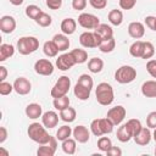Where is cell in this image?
Segmentation results:
<instances>
[{
    "mask_svg": "<svg viewBox=\"0 0 156 156\" xmlns=\"http://www.w3.org/2000/svg\"><path fill=\"white\" fill-rule=\"evenodd\" d=\"M27 133H28V136L29 139H32L34 143L39 144V145H43V144H46L49 143L51 135L46 132V127L41 123H38V122H34V123H30L28 126V129H27Z\"/></svg>",
    "mask_w": 156,
    "mask_h": 156,
    "instance_id": "cell-1",
    "label": "cell"
},
{
    "mask_svg": "<svg viewBox=\"0 0 156 156\" xmlns=\"http://www.w3.org/2000/svg\"><path fill=\"white\" fill-rule=\"evenodd\" d=\"M95 96H96V101L100 105L108 106L115 100L113 88L111 87V84H108L106 82L99 83L98 87H96V89H95Z\"/></svg>",
    "mask_w": 156,
    "mask_h": 156,
    "instance_id": "cell-2",
    "label": "cell"
},
{
    "mask_svg": "<svg viewBox=\"0 0 156 156\" xmlns=\"http://www.w3.org/2000/svg\"><path fill=\"white\" fill-rule=\"evenodd\" d=\"M115 124L107 118H95L90 123V130L95 136H101L105 134H110L113 130Z\"/></svg>",
    "mask_w": 156,
    "mask_h": 156,
    "instance_id": "cell-3",
    "label": "cell"
},
{
    "mask_svg": "<svg viewBox=\"0 0 156 156\" xmlns=\"http://www.w3.org/2000/svg\"><path fill=\"white\" fill-rule=\"evenodd\" d=\"M39 49V40L35 37H22L17 41V50L21 55H29Z\"/></svg>",
    "mask_w": 156,
    "mask_h": 156,
    "instance_id": "cell-4",
    "label": "cell"
},
{
    "mask_svg": "<svg viewBox=\"0 0 156 156\" xmlns=\"http://www.w3.org/2000/svg\"><path fill=\"white\" fill-rule=\"evenodd\" d=\"M136 78V69L129 65H123L115 72V80L119 84H129Z\"/></svg>",
    "mask_w": 156,
    "mask_h": 156,
    "instance_id": "cell-5",
    "label": "cell"
},
{
    "mask_svg": "<svg viewBox=\"0 0 156 156\" xmlns=\"http://www.w3.org/2000/svg\"><path fill=\"white\" fill-rule=\"evenodd\" d=\"M69 88H71V79H69L67 76H61V77L56 80V83H55V85L52 87L50 94H51V96H52L54 99H55V98H60V96L67 95Z\"/></svg>",
    "mask_w": 156,
    "mask_h": 156,
    "instance_id": "cell-6",
    "label": "cell"
},
{
    "mask_svg": "<svg viewBox=\"0 0 156 156\" xmlns=\"http://www.w3.org/2000/svg\"><path fill=\"white\" fill-rule=\"evenodd\" d=\"M102 41V39L100 38V35L94 30V32H83L79 35V43L83 48L87 49H91V48H99L100 43Z\"/></svg>",
    "mask_w": 156,
    "mask_h": 156,
    "instance_id": "cell-7",
    "label": "cell"
},
{
    "mask_svg": "<svg viewBox=\"0 0 156 156\" xmlns=\"http://www.w3.org/2000/svg\"><path fill=\"white\" fill-rule=\"evenodd\" d=\"M78 24L85 29H95L100 24V20L93 13L83 12L78 16Z\"/></svg>",
    "mask_w": 156,
    "mask_h": 156,
    "instance_id": "cell-8",
    "label": "cell"
},
{
    "mask_svg": "<svg viewBox=\"0 0 156 156\" xmlns=\"http://www.w3.org/2000/svg\"><path fill=\"white\" fill-rule=\"evenodd\" d=\"M126 115H127L126 108H124L122 105H118V106H115V107L110 108V110L107 111L106 117H107L115 126H119V124L123 122Z\"/></svg>",
    "mask_w": 156,
    "mask_h": 156,
    "instance_id": "cell-9",
    "label": "cell"
},
{
    "mask_svg": "<svg viewBox=\"0 0 156 156\" xmlns=\"http://www.w3.org/2000/svg\"><path fill=\"white\" fill-rule=\"evenodd\" d=\"M34 71L40 76H51L54 73V65L50 60L39 58L34 63Z\"/></svg>",
    "mask_w": 156,
    "mask_h": 156,
    "instance_id": "cell-10",
    "label": "cell"
},
{
    "mask_svg": "<svg viewBox=\"0 0 156 156\" xmlns=\"http://www.w3.org/2000/svg\"><path fill=\"white\" fill-rule=\"evenodd\" d=\"M57 150V138L51 136L49 143L43 144L38 147L37 155L38 156H54Z\"/></svg>",
    "mask_w": 156,
    "mask_h": 156,
    "instance_id": "cell-11",
    "label": "cell"
},
{
    "mask_svg": "<svg viewBox=\"0 0 156 156\" xmlns=\"http://www.w3.org/2000/svg\"><path fill=\"white\" fill-rule=\"evenodd\" d=\"M76 63L73 56L71 55V52H65L62 55H60L57 58H56V67L60 69V71H68L69 68H72Z\"/></svg>",
    "mask_w": 156,
    "mask_h": 156,
    "instance_id": "cell-12",
    "label": "cell"
},
{
    "mask_svg": "<svg viewBox=\"0 0 156 156\" xmlns=\"http://www.w3.org/2000/svg\"><path fill=\"white\" fill-rule=\"evenodd\" d=\"M13 89L20 95H27L32 90V83L26 77H18L13 82Z\"/></svg>",
    "mask_w": 156,
    "mask_h": 156,
    "instance_id": "cell-13",
    "label": "cell"
},
{
    "mask_svg": "<svg viewBox=\"0 0 156 156\" xmlns=\"http://www.w3.org/2000/svg\"><path fill=\"white\" fill-rule=\"evenodd\" d=\"M16 26H17V23H16L15 17H12L10 15H5L0 18V29L5 34L12 33L16 29Z\"/></svg>",
    "mask_w": 156,
    "mask_h": 156,
    "instance_id": "cell-14",
    "label": "cell"
},
{
    "mask_svg": "<svg viewBox=\"0 0 156 156\" xmlns=\"http://www.w3.org/2000/svg\"><path fill=\"white\" fill-rule=\"evenodd\" d=\"M128 34L129 37H132L133 39H141L145 34V27L141 22H138V21H134V22H130L129 26H128Z\"/></svg>",
    "mask_w": 156,
    "mask_h": 156,
    "instance_id": "cell-15",
    "label": "cell"
},
{
    "mask_svg": "<svg viewBox=\"0 0 156 156\" xmlns=\"http://www.w3.org/2000/svg\"><path fill=\"white\" fill-rule=\"evenodd\" d=\"M72 134H73L74 139H76L78 143H80V144H84V143L89 141V139H90V132H89V129H88L85 126H83V124H79V126L74 127Z\"/></svg>",
    "mask_w": 156,
    "mask_h": 156,
    "instance_id": "cell-16",
    "label": "cell"
},
{
    "mask_svg": "<svg viewBox=\"0 0 156 156\" xmlns=\"http://www.w3.org/2000/svg\"><path fill=\"white\" fill-rule=\"evenodd\" d=\"M151 138H152V134H151L149 127H143L141 130H140L136 135L133 136L134 141H135L138 145H140V146H145V145H147V144L151 141Z\"/></svg>",
    "mask_w": 156,
    "mask_h": 156,
    "instance_id": "cell-17",
    "label": "cell"
},
{
    "mask_svg": "<svg viewBox=\"0 0 156 156\" xmlns=\"http://www.w3.org/2000/svg\"><path fill=\"white\" fill-rule=\"evenodd\" d=\"M58 117L60 116L55 111H46L41 116V123L49 129L55 128L57 126V123H58Z\"/></svg>",
    "mask_w": 156,
    "mask_h": 156,
    "instance_id": "cell-18",
    "label": "cell"
},
{
    "mask_svg": "<svg viewBox=\"0 0 156 156\" xmlns=\"http://www.w3.org/2000/svg\"><path fill=\"white\" fill-rule=\"evenodd\" d=\"M24 112H26V116L28 118L37 119V118H39V117L43 116V107H41V105H39L37 102H32V104L27 105Z\"/></svg>",
    "mask_w": 156,
    "mask_h": 156,
    "instance_id": "cell-19",
    "label": "cell"
},
{
    "mask_svg": "<svg viewBox=\"0 0 156 156\" xmlns=\"http://www.w3.org/2000/svg\"><path fill=\"white\" fill-rule=\"evenodd\" d=\"M116 136H117V139H118L121 143H128V141L133 138V132H132L129 124H128V123L122 124V126L117 129Z\"/></svg>",
    "mask_w": 156,
    "mask_h": 156,
    "instance_id": "cell-20",
    "label": "cell"
},
{
    "mask_svg": "<svg viewBox=\"0 0 156 156\" xmlns=\"http://www.w3.org/2000/svg\"><path fill=\"white\" fill-rule=\"evenodd\" d=\"M60 27H61V30H62L63 34L71 35V34H73V33L76 32L77 22H76V20L68 17V18H65V20L61 22V26H60Z\"/></svg>",
    "mask_w": 156,
    "mask_h": 156,
    "instance_id": "cell-21",
    "label": "cell"
},
{
    "mask_svg": "<svg viewBox=\"0 0 156 156\" xmlns=\"http://www.w3.org/2000/svg\"><path fill=\"white\" fill-rule=\"evenodd\" d=\"M54 43L56 44V46L58 48L60 51H66L68 48H69V39H68V35L61 33V34H55L54 38H52Z\"/></svg>",
    "mask_w": 156,
    "mask_h": 156,
    "instance_id": "cell-22",
    "label": "cell"
},
{
    "mask_svg": "<svg viewBox=\"0 0 156 156\" xmlns=\"http://www.w3.org/2000/svg\"><path fill=\"white\" fill-rule=\"evenodd\" d=\"M141 94L146 98H156V80H146L141 85Z\"/></svg>",
    "mask_w": 156,
    "mask_h": 156,
    "instance_id": "cell-23",
    "label": "cell"
},
{
    "mask_svg": "<svg viewBox=\"0 0 156 156\" xmlns=\"http://www.w3.org/2000/svg\"><path fill=\"white\" fill-rule=\"evenodd\" d=\"M94 30L100 35V38L102 40L113 37V29H112V27L108 26V24H106V23H100Z\"/></svg>",
    "mask_w": 156,
    "mask_h": 156,
    "instance_id": "cell-24",
    "label": "cell"
},
{
    "mask_svg": "<svg viewBox=\"0 0 156 156\" xmlns=\"http://www.w3.org/2000/svg\"><path fill=\"white\" fill-rule=\"evenodd\" d=\"M73 93H74V95H76V98H77V99H79V100H82V101H85V100H88V99H89L91 90L77 83V84L74 85Z\"/></svg>",
    "mask_w": 156,
    "mask_h": 156,
    "instance_id": "cell-25",
    "label": "cell"
},
{
    "mask_svg": "<svg viewBox=\"0 0 156 156\" xmlns=\"http://www.w3.org/2000/svg\"><path fill=\"white\" fill-rule=\"evenodd\" d=\"M15 54V46L11 44H1L0 45V61L4 62Z\"/></svg>",
    "mask_w": 156,
    "mask_h": 156,
    "instance_id": "cell-26",
    "label": "cell"
},
{
    "mask_svg": "<svg viewBox=\"0 0 156 156\" xmlns=\"http://www.w3.org/2000/svg\"><path fill=\"white\" fill-rule=\"evenodd\" d=\"M76 117H77V112H76V110H74L73 107H71V106H68V107H66L65 110H61V111H60V118H61L63 122H66V123L73 122V121L76 119Z\"/></svg>",
    "mask_w": 156,
    "mask_h": 156,
    "instance_id": "cell-27",
    "label": "cell"
},
{
    "mask_svg": "<svg viewBox=\"0 0 156 156\" xmlns=\"http://www.w3.org/2000/svg\"><path fill=\"white\" fill-rule=\"evenodd\" d=\"M107 18H108V21L112 26H121L122 22H123V12L121 10H117V9L111 10L108 12Z\"/></svg>",
    "mask_w": 156,
    "mask_h": 156,
    "instance_id": "cell-28",
    "label": "cell"
},
{
    "mask_svg": "<svg viewBox=\"0 0 156 156\" xmlns=\"http://www.w3.org/2000/svg\"><path fill=\"white\" fill-rule=\"evenodd\" d=\"M43 51H44V54L48 57H55V56H57V54H58L60 50L56 46V44L54 43V40H48L43 45Z\"/></svg>",
    "mask_w": 156,
    "mask_h": 156,
    "instance_id": "cell-29",
    "label": "cell"
},
{
    "mask_svg": "<svg viewBox=\"0 0 156 156\" xmlns=\"http://www.w3.org/2000/svg\"><path fill=\"white\" fill-rule=\"evenodd\" d=\"M61 147H62V150H63L65 154L73 155L76 152V150H77V140L74 138L73 139L72 138H68V139H66V140L62 141Z\"/></svg>",
    "mask_w": 156,
    "mask_h": 156,
    "instance_id": "cell-30",
    "label": "cell"
},
{
    "mask_svg": "<svg viewBox=\"0 0 156 156\" xmlns=\"http://www.w3.org/2000/svg\"><path fill=\"white\" fill-rule=\"evenodd\" d=\"M88 68L91 73H100L104 68V61L99 57H93L88 61Z\"/></svg>",
    "mask_w": 156,
    "mask_h": 156,
    "instance_id": "cell-31",
    "label": "cell"
},
{
    "mask_svg": "<svg viewBox=\"0 0 156 156\" xmlns=\"http://www.w3.org/2000/svg\"><path fill=\"white\" fill-rule=\"evenodd\" d=\"M115 48H116V40H115L113 37L112 38H108V39H104L100 43V45H99V50L101 52H104V54H107V52L113 51Z\"/></svg>",
    "mask_w": 156,
    "mask_h": 156,
    "instance_id": "cell-32",
    "label": "cell"
},
{
    "mask_svg": "<svg viewBox=\"0 0 156 156\" xmlns=\"http://www.w3.org/2000/svg\"><path fill=\"white\" fill-rule=\"evenodd\" d=\"M71 55L73 56L76 63H84L88 61V52L84 49H73L71 51Z\"/></svg>",
    "mask_w": 156,
    "mask_h": 156,
    "instance_id": "cell-33",
    "label": "cell"
},
{
    "mask_svg": "<svg viewBox=\"0 0 156 156\" xmlns=\"http://www.w3.org/2000/svg\"><path fill=\"white\" fill-rule=\"evenodd\" d=\"M72 128L69 127V126H67V124H63V126H61L58 129H57V132H56V138H57V140H60V141H63V140H66V139H68L71 135H72Z\"/></svg>",
    "mask_w": 156,
    "mask_h": 156,
    "instance_id": "cell-34",
    "label": "cell"
},
{
    "mask_svg": "<svg viewBox=\"0 0 156 156\" xmlns=\"http://www.w3.org/2000/svg\"><path fill=\"white\" fill-rule=\"evenodd\" d=\"M143 48H144V41L135 40L130 45V48H129V54L133 57H141V55H143Z\"/></svg>",
    "mask_w": 156,
    "mask_h": 156,
    "instance_id": "cell-35",
    "label": "cell"
},
{
    "mask_svg": "<svg viewBox=\"0 0 156 156\" xmlns=\"http://www.w3.org/2000/svg\"><path fill=\"white\" fill-rule=\"evenodd\" d=\"M69 98L67 95H63V96H60V98H55L54 99V107L57 110V111H61V110H65L66 107L69 106Z\"/></svg>",
    "mask_w": 156,
    "mask_h": 156,
    "instance_id": "cell-36",
    "label": "cell"
},
{
    "mask_svg": "<svg viewBox=\"0 0 156 156\" xmlns=\"http://www.w3.org/2000/svg\"><path fill=\"white\" fill-rule=\"evenodd\" d=\"M43 11H41V9L39 7V6H37V5H28L27 7H26V16L27 17H29L30 20H37V17Z\"/></svg>",
    "mask_w": 156,
    "mask_h": 156,
    "instance_id": "cell-37",
    "label": "cell"
},
{
    "mask_svg": "<svg viewBox=\"0 0 156 156\" xmlns=\"http://www.w3.org/2000/svg\"><path fill=\"white\" fill-rule=\"evenodd\" d=\"M51 22H52L51 16H50L49 13L44 12V11H43V12L37 17V20H35V23H37L38 26H40V27H49V26L51 24Z\"/></svg>",
    "mask_w": 156,
    "mask_h": 156,
    "instance_id": "cell-38",
    "label": "cell"
},
{
    "mask_svg": "<svg viewBox=\"0 0 156 156\" xmlns=\"http://www.w3.org/2000/svg\"><path fill=\"white\" fill-rule=\"evenodd\" d=\"M155 55V48L152 45V43L150 41H144V48H143V55L141 58L144 60H149Z\"/></svg>",
    "mask_w": 156,
    "mask_h": 156,
    "instance_id": "cell-39",
    "label": "cell"
},
{
    "mask_svg": "<svg viewBox=\"0 0 156 156\" xmlns=\"http://www.w3.org/2000/svg\"><path fill=\"white\" fill-rule=\"evenodd\" d=\"M77 83L80 84V85H83V87H85V88H88V89H90V90H91L93 87H94V80H93V78H91L89 74H87V73L80 74Z\"/></svg>",
    "mask_w": 156,
    "mask_h": 156,
    "instance_id": "cell-40",
    "label": "cell"
},
{
    "mask_svg": "<svg viewBox=\"0 0 156 156\" xmlns=\"http://www.w3.org/2000/svg\"><path fill=\"white\" fill-rule=\"evenodd\" d=\"M111 146H112V141H111L110 138H107V136H102V135L99 138V140H98V147H99V150L106 152Z\"/></svg>",
    "mask_w": 156,
    "mask_h": 156,
    "instance_id": "cell-41",
    "label": "cell"
},
{
    "mask_svg": "<svg viewBox=\"0 0 156 156\" xmlns=\"http://www.w3.org/2000/svg\"><path fill=\"white\" fill-rule=\"evenodd\" d=\"M127 123L129 124V127H130V129H132V132H133V136L136 135V134L141 130V128H143L141 122H140L139 119H136V118H132V119H129Z\"/></svg>",
    "mask_w": 156,
    "mask_h": 156,
    "instance_id": "cell-42",
    "label": "cell"
},
{
    "mask_svg": "<svg viewBox=\"0 0 156 156\" xmlns=\"http://www.w3.org/2000/svg\"><path fill=\"white\" fill-rule=\"evenodd\" d=\"M12 90H15L13 89V84H11L9 82H5V80L0 82V94L1 95H4V96L10 95L12 93Z\"/></svg>",
    "mask_w": 156,
    "mask_h": 156,
    "instance_id": "cell-43",
    "label": "cell"
},
{
    "mask_svg": "<svg viewBox=\"0 0 156 156\" xmlns=\"http://www.w3.org/2000/svg\"><path fill=\"white\" fill-rule=\"evenodd\" d=\"M146 126L150 129L156 128V111H151L146 117Z\"/></svg>",
    "mask_w": 156,
    "mask_h": 156,
    "instance_id": "cell-44",
    "label": "cell"
},
{
    "mask_svg": "<svg viewBox=\"0 0 156 156\" xmlns=\"http://www.w3.org/2000/svg\"><path fill=\"white\" fill-rule=\"evenodd\" d=\"M146 71L152 77L156 78V60H149L146 63Z\"/></svg>",
    "mask_w": 156,
    "mask_h": 156,
    "instance_id": "cell-45",
    "label": "cell"
},
{
    "mask_svg": "<svg viewBox=\"0 0 156 156\" xmlns=\"http://www.w3.org/2000/svg\"><path fill=\"white\" fill-rule=\"evenodd\" d=\"M136 5V0H119V7L122 10H132Z\"/></svg>",
    "mask_w": 156,
    "mask_h": 156,
    "instance_id": "cell-46",
    "label": "cell"
},
{
    "mask_svg": "<svg viewBox=\"0 0 156 156\" xmlns=\"http://www.w3.org/2000/svg\"><path fill=\"white\" fill-rule=\"evenodd\" d=\"M72 7L76 11H82L87 7V0H72Z\"/></svg>",
    "mask_w": 156,
    "mask_h": 156,
    "instance_id": "cell-47",
    "label": "cell"
},
{
    "mask_svg": "<svg viewBox=\"0 0 156 156\" xmlns=\"http://www.w3.org/2000/svg\"><path fill=\"white\" fill-rule=\"evenodd\" d=\"M89 2L96 10H102L107 6V0H89Z\"/></svg>",
    "mask_w": 156,
    "mask_h": 156,
    "instance_id": "cell-48",
    "label": "cell"
},
{
    "mask_svg": "<svg viewBox=\"0 0 156 156\" xmlns=\"http://www.w3.org/2000/svg\"><path fill=\"white\" fill-rule=\"evenodd\" d=\"M63 0H46V6L50 10H58L62 6Z\"/></svg>",
    "mask_w": 156,
    "mask_h": 156,
    "instance_id": "cell-49",
    "label": "cell"
},
{
    "mask_svg": "<svg viewBox=\"0 0 156 156\" xmlns=\"http://www.w3.org/2000/svg\"><path fill=\"white\" fill-rule=\"evenodd\" d=\"M106 155H108V156H121V155H122V150H121L119 147L112 145V146L106 151Z\"/></svg>",
    "mask_w": 156,
    "mask_h": 156,
    "instance_id": "cell-50",
    "label": "cell"
},
{
    "mask_svg": "<svg viewBox=\"0 0 156 156\" xmlns=\"http://www.w3.org/2000/svg\"><path fill=\"white\" fill-rule=\"evenodd\" d=\"M155 20H156V17H155V16H146V17H145V24H146L151 30L154 29Z\"/></svg>",
    "mask_w": 156,
    "mask_h": 156,
    "instance_id": "cell-51",
    "label": "cell"
},
{
    "mask_svg": "<svg viewBox=\"0 0 156 156\" xmlns=\"http://www.w3.org/2000/svg\"><path fill=\"white\" fill-rule=\"evenodd\" d=\"M7 139V129L5 127H0V144H4Z\"/></svg>",
    "mask_w": 156,
    "mask_h": 156,
    "instance_id": "cell-52",
    "label": "cell"
},
{
    "mask_svg": "<svg viewBox=\"0 0 156 156\" xmlns=\"http://www.w3.org/2000/svg\"><path fill=\"white\" fill-rule=\"evenodd\" d=\"M7 77V69L5 66H0V82L5 80Z\"/></svg>",
    "mask_w": 156,
    "mask_h": 156,
    "instance_id": "cell-53",
    "label": "cell"
},
{
    "mask_svg": "<svg viewBox=\"0 0 156 156\" xmlns=\"http://www.w3.org/2000/svg\"><path fill=\"white\" fill-rule=\"evenodd\" d=\"M9 1H10V4H12L13 6H20V5L23 4L24 0H9Z\"/></svg>",
    "mask_w": 156,
    "mask_h": 156,
    "instance_id": "cell-54",
    "label": "cell"
},
{
    "mask_svg": "<svg viewBox=\"0 0 156 156\" xmlns=\"http://www.w3.org/2000/svg\"><path fill=\"white\" fill-rule=\"evenodd\" d=\"M9 156V151H6L4 147H0V156Z\"/></svg>",
    "mask_w": 156,
    "mask_h": 156,
    "instance_id": "cell-55",
    "label": "cell"
},
{
    "mask_svg": "<svg viewBox=\"0 0 156 156\" xmlns=\"http://www.w3.org/2000/svg\"><path fill=\"white\" fill-rule=\"evenodd\" d=\"M152 138H154V140H155V143H156V128H155V130H154V133H152Z\"/></svg>",
    "mask_w": 156,
    "mask_h": 156,
    "instance_id": "cell-56",
    "label": "cell"
},
{
    "mask_svg": "<svg viewBox=\"0 0 156 156\" xmlns=\"http://www.w3.org/2000/svg\"><path fill=\"white\" fill-rule=\"evenodd\" d=\"M154 32H156V20H155V23H154V29H152Z\"/></svg>",
    "mask_w": 156,
    "mask_h": 156,
    "instance_id": "cell-57",
    "label": "cell"
},
{
    "mask_svg": "<svg viewBox=\"0 0 156 156\" xmlns=\"http://www.w3.org/2000/svg\"><path fill=\"white\" fill-rule=\"evenodd\" d=\"M155 155H156V146H155Z\"/></svg>",
    "mask_w": 156,
    "mask_h": 156,
    "instance_id": "cell-58",
    "label": "cell"
}]
</instances>
